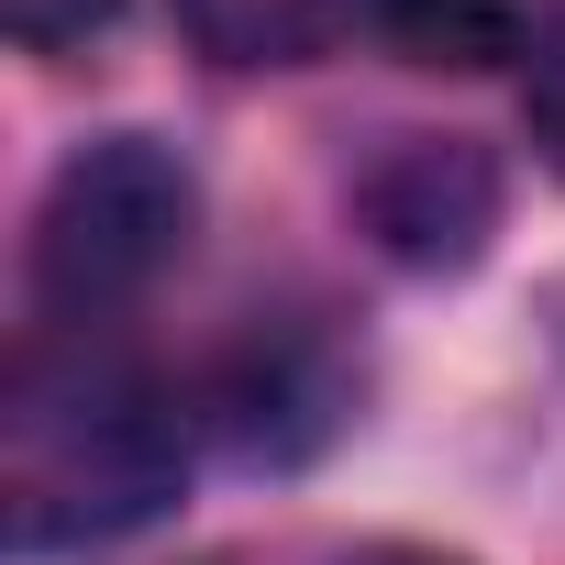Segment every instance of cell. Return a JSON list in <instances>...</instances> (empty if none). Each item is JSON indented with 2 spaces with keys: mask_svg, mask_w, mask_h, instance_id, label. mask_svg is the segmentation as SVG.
Here are the masks:
<instances>
[{
  "mask_svg": "<svg viewBox=\"0 0 565 565\" xmlns=\"http://www.w3.org/2000/svg\"><path fill=\"white\" fill-rule=\"evenodd\" d=\"M111 12H122V0H0V34H12L23 56H67V45H89Z\"/></svg>",
  "mask_w": 565,
  "mask_h": 565,
  "instance_id": "obj_7",
  "label": "cell"
},
{
  "mask_svg": "<svg viewBox=\"0 0 565 565\" xmlns=\"http://www.w3.org/2000/svg\"><path fill=\"white\" fill-rule=\"evenodd\" d=\"M377 565H455V554H377Z\"/></svg>",
  "mask_w": 565,
  "mask_h": 565,
  "instance_id": "obj_9",
  "label": "cell"
},
{
  "mask_svg": "<svg viewBox=\"0 0 565 565\" xmlns=\"http://www.w3.org/2000/svg\"><path fill=\"white\" fill-rule=\"evenodd\" d=\"M355 222L388 266H477L488 233H499V156L466 145V134H388L355 178Z\"/></svg>",
  "mask_w": 565,
  "mask_h": 565,
  "instance_id": "obj_3",
  "label": "cell"
},
{
  "mask_svg": "<svg viewBox=\"0 0 565 565\" xmlns=\"http://www.w3.org/2000/svg\"><path fill=\"white\" fill-rule=\"evenodd\" d=\"M200 411L233 433V455H277V466H289V455H311V444L344 433L355 366H344V344H333L322 322H255V333L211 366Z\"/></svg>",
  "mask_w": 565,
  "mask_h": 565,
  "instance_id": "obj_4",
  "label": "cell"
},
{
  "mask_svg": "<svg viewBox=\"0 0 565 565\" xmlns=\"http://www.w3.org/2000/svg\"><path fill=\"white\" fill-rule=\"evenodd\" d=\"M366 23L411 67H510V56L543 45L532 0H366Z\"/></svg>",
  "mask_w": 565,
  "mask_h": 565,
  "instance_id": "obj_6",
  "label": "cell"
},
{
  "mask_svg": "<svg viewBox=\"0 0 565 565\" xmlns=\"http://www.w3.org/2000/svg\"><path fill=\"white\" fill-rule=\"evenodd\" d=\"M189 433L200 411L156 366L89 333H34L0 388V532H12V554H78L145 532L189 488Z\"/></svg>",
  "mask_w": 565,
  "mask_h": 565,
  "instance_id": "obj_1",
  "label": "cell"
},
{
  "mask_svg": "<svg viewBox=\"0 0 565 565\" xmlns=\"http://www.w3.org/2000/svg\"><path fill=\"white\" fill-rule=\"evenodd\" d=\"M521 134H532V156L565 178V34H543L532 67H521Z\"/></svg>",
  "mask_w": 565,
  "mask_h": 565,
  "instance_id": "obj_8",
  "label": "cell"
},
{
  "mask_svg": "<svg viewBox=\"0 0 565 565\" xmlns=\"http://www.w3.org/2000/svg\"><path fill=\"white\" fill-rule=\"evenodd\" d=\"M189 233H200V178H189L178 145H156V134H100V145H78V156L45 178V200H34V244H23L34 311H45L56 333H89V322L134 311L145 289L178 277Z\"/></svg>",
  "mask_w": 565,
  "mask_h": 565,
  "instance_id": "obj_2",
  "label": "cell"
},
{
  "mask_svg": "<svg viewBox=\"0 0 565 565\" xmlns=\"http://www.w3.org/2000/svg\"><path fill=\"white\" fill-rule=\"evenodd\" d=\"M211 67H311L366 0H167Z\"/></svg>",
  "mask_w": 565,
  "mask_h": 565,
  "instance_id": "obj_5",
  "label": "cell"
}]
</instances>
